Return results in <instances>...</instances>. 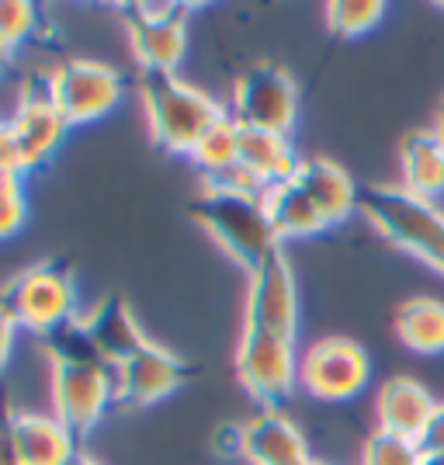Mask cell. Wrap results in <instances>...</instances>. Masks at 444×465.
Returning <instances> with one entry per match:
<instances>
[{
  "mask_svg": "<svg viewBox=\"0 0 444 465\" xmlns=\"http://www.w3.org/2000/svg\"><path fill=\"white\" fill-rule=\"evenodd\" d=\"M133 56L150 74H177L188 49L192 4H118Z\"/></svg>",
  "mask_w": 444,
  "mask_h": 465,
  "instance_id": "6",
  "label": "cell"
},
{
  "mask_svg": "<svg viewBox=\"0 0 444 465\" xmlns=\"http://www.w3.org/2000/svg\"><path fill=\"white\" fill-rule=\"evenodd\" d=\"M0 171H7V174H18V177H28L25 174V163H21V150L15 136H11V129L4 125V133H0Z\"/></svg>",
  "mask_w": 444,
  "mask_h": 465,
  "instance_id": "31",
  "label": "cell"
},
{
  "mask_svg": "<svg viewBox=\"0 0 444 465\" xmlns=\"http://www.w3.org/2000/svg\"><path fill=\"white\" fill-rule=\"evenodd\" d=\"M15 333H18V323H15V316L0 306V371L7 365V358H11V348H15Z\"/></svg>",
  "mask_w": 444,
  "mask_h": 465,
  "instance_id": "32",
  "label": "cell"
},
{
  "mask_svg": "<svg viewBox=\"0 0 444 465\" xmlns=\"http://www.w3.org/2000/svg\"><path fill=\"white\" fill-rule=\"evenodd\" d=\"M236 379L264 410H278L291 396L299 379L295 341L261 330H243L236 348Z\"/></svg>",
  "mask_w": 444,
  "mask_h": 465,
  "instance_id": "9",
  "label": "cell"
},
{
  "mask_svg": "<svg viewBox=\"0 0 444 465\" xmlns=\"http://www.w3.org/2000/svg\"><path fill=\"white\" fill-rule=\"evenodd\" d=\"M434 133H438V139L444 143V97H441V104H438V122H434Z\"/></svg>",
  "mask_w": 444,
  "mask_h": 465,
  "instance_id": "34",
  "label": "cell"
},
{
  "mask_svg": "<svg viewBox=\"0 0 444 465\" xmlns=\"http://www.w3.org/2000/svg\"><path fill=\"white\" fill-rule=\"evenodd\" d=\"M25 194L21 198H11V202H0V240H7V236H15V232L25 226Z\"/></svg>",
  "mask_w": 444,
  "mask_h": 465,
  "instance_id": "30",
  "label": "cell"
},
{
  "mask_svg": "<svg viewBox=\"0 0 444 465\" xmlns=\"http://www.w3.org/2000/svg\"><path fill=\"white\" fill-rule=\"evenodd\" d=\"M15 445L21 465H66L77 455V438L45 413H15Z\"/></svg>",
  "mask_w": 444,
  "mask_h": 465,
  "instance_id": "19",
  "label": "cell"
},
{
  "mask_svg": "<svg viewBox=\"0 0 444 465\" xmlns=\"http://www.w3.org/2000/svg\"><path fill=\"white\" fill-rule=\"evenodd\" d=\"M295 181L306 188V194L316 202V209L323 213V219H327L330 226L344 223L358 209V192L361 188L333 160H320V156L316 160H302L299 171H295Z\"/></svg>",
  "mask_w": 444,
  "mask_h": 465,
  "instance_id": "18",
  "label": "cell"
},
{
  "mask_svg": "<svg viewBox=\"0 0 444 465\" xmlns=\"http://www.w3.org/2000/svg\"><path fill=\"white\" fill-rule=\"evenodd\" d=\"M417 445H420L424 455H444V403H438V410H434V417L424 427V434H420Z\"/></svg>",
  "mask_w": 444,
  "mask_h": 465,
  "instance_id": "28",
  "label": "cell"
},
{
  "mask_svg": "<svg viewBox=\"0 0 444 465\" xmlns=\"http://www.w3.org/2000/svg\"><path fill=\"white\" fill-rule=\"evenodd\" d=\"M386 15V4L379 0H333L327 4V28L340 39H358L371 32Z\"/></svg>",
  "mask_w": 444,
  "mask_h": 465,
  "instance_id": "24",
  "label": "cell"
},
{
  "mask_svg": "<svg viewBox=\"0 0 444 465\" xmlns=\"http://www.w3.org/2000/svg\"><path fill=\"white\" fill-rule=\"evenodd\" d=\"M396 337L417 354H444V302L441 299H409L396 312Z\"/></svg>",
  "mask_w": 444,
  "mask_h": 465,
  "instance_id": "23",
  "label": "cell"
},
{
  "mask_svg": "<svg viewBox=\"0 0 444 465\" xmlns=\"http://www.w3.org/2000/svg\"><path fill=\"white\" fill-rule=\"evenodd\" d=\"M39 28V7L35 4H21V0H0V42L7 49L32 39Z\"/></svg>",
  "mask_w": 444,
  "mask_h": 465,
  "instance_id": "26",
  "label": "cell"
},
{
  "mask_svg": "<svg viewBox=\"0 0 444 465\" xmlns=\"http://www.w3.org/2000/svg\"><path fill=\"white\" fill-rule=\"evenodd\" d=\"M420 465H444V455H424V462Z\"/></svg>",
  "mask_w": 444,
  "mask_h": 465,
  "instance_id": "37",
  "label": "cell"
},
{
  "mask_svg": "<svg viewBox=\"0 0 444 465\" xmlns=\"http://www.w3.org/2000/svg\"><path fill=\"white\" fill-rule=\"evenodd\" d=\"M194 375V365H188L181 354L146 344L139 348L115 369V400L125 407H153L163 396H171Z\"/></svg>",
  "mask_w": 444,
  "mask_h": 465,
  "instance_id": "12",
  "label": "cell"
},
{
  "mask_svg": "<svg viewBox=\"0 0 444 465\" xmlns=\"http://www.w3.org/2000/svg\"><path fill=\"white\" fill-rule=\"evenodd\" d=\"M243 459L251 465H302L310 445L281 410H261L243 424Z\"/></svg>",
  "mask_w": 444,
  "mask_h": 465,
  "instance_id": "15",
  "label": "cell"
},
{
  "mask_svg": "<svg viewBox=\"0 0 444 465\" xmlns=\"http://www.w3.org/2000/svg\"><path fill=\"white\" fill-rule=\"evenodd\" d=\"M302 465H327V462H316V459H310V462H302Z\"/></svg>",
  "mask_w": 444,
  "mask_h": 465,
  "instance_id": "38",
  "label": "cell"
},
{
  "mask_svg": "<svg viewBox=\"0 0 444 465\" xmlns=\"http://www.w3.org/2000/svg\"><path fill=\"white\" fill-rule=\"evenodd\" d=\"M212 448L219 455H243V424H219L212 430Z\"/></svg>",
  "mask_w": 444,
  "mask_h": 465,
  "instance_id": "29",
  "label": "cell"
},
{
  "mask_svg": "<svg viewBox=\"0 0 444 465\" xmlns=\"http://www.w3.org/2000/svg\"><path fill=\"white\" fill-rule=\"evenodd\" d=\"M371 379L368 351L350 337H323L299 358V382L316 400L344 403L354 400Z\"/></svg>",
  "mask_w": 444,
  "mask_h": 465,
  "instance_id": "10",
  "label": "cell"
},
{
  "mask_svg": "<svg viewBox=\"0 0 444 465\" xmlns=\"http://www.w3.org/2000/svg\"><path fill=\"white\" fill-rule=\"evenodd\" d=\"M434 410H438V400L417 379H406V375L386 379L379 386V396H375L379 430L400 434V438H409V441H420V434L430 424Z\"/></svg>",
  "mask_w": 444,
  "mask_h": 465,
  "instance_id": "16",
  "label": "cell"
},
{
  "mask_svg": "<svg viewBox=\"0 0 444 465\" xmlns=\"http://www.w3.org/2000/svg\"><path fill=\"white\" fill-rule=\"evenodd\" d=\"M15 413L7 396L0 392V465H21L18 445H15Z\"/></svg>",
  "mask_w": 444,
  "mask_h": 465,
  "instance_id": "27",
  "label": "cell"
},
{
  "mask_svg": "<svg viewBox=\"0 0 444 465\" xmlns=\"http://www.w3.org/2000/svg\"><path fill=\"white\" fill-rule=\"evenodd\" d=\"M112 400H115L112 369L80 358H53V407L56 420L74 438L91 434Z\"/></svg>",
  "mask_w": 444,
  "mask_h": 465,
  "instance_id": "7",
  "label": "cell"
},
{
  "mask_svg": "<svg viewBox=\"0 0 444 465\" xmlns=\"http://www.w3.org/2000/svg\"><path fill=\"white\" fill-rule=\"evenodd\" d=\"M188 209L194 223L247 272H253L261 261H268L271 253L281 251L278 247L281 240L274 236L268 205H264V192L257 188H247L240 181L205 184L202 194L192 198Z\"/></svg>",
  "mask_w": 444,
  "mask_h": 465,
  "instance_id": "1",
  "label": "cell"
},
{
  "mask_svg": "<svg viewBox=\"0 0 444 465\" xmlns=\"http://www.w3.org/2000/svg\"><path fill=\"white\" fill-rule=\"evenodd\" d=\"M139 101L146 112L150 136L167 153L192 156L205 133L230 115L219 101L198 91L177 74H139Z\"/></svg>",
  "mask_w": 444,
  "mask_h": 465,
  "instance_id": "2",
  "label": "cell"
},
{
  "mask_svg": "<svg viewBox=\"0 0 444 465\" xmlns=\"http://www.w3.org/2000/svg\"><path fill=\"white\" fill-rule=\"evenodd\" d=\"M80 327L87 333V341L94 344L101 361L115 371L122 361H129L135 351L146 348L150 337L143 333L139 320L133 316L129 302L122 295H104L87 316H80Z\"/></svg>",
  "mask_w": 444,
  "mask_h": 465,
  "instance_id": "13",
  "label": "cell"
},
{
  "mask_svg": "<svg viewBox=\"0 0 444 465\" xmlns=\"http://www.w3.org/2000/svg\"><path fill=\"white\" fill-rule=\"evenodd\" d=\"M295 327H299V289H295L291 264L278 251L251 272L243 330H261V333L295 341Z\"/></svg>",
  "mask_w": 444,
  "mask_h": 465,
  "instance_id": "11",
  "label": "cell"
},
{
  "mask_svg": "<svg viewBox=\"0 0 444 465\" xmlns=\"http://www.w3.org/2000/svg\"><path fill=\"white\" fill-rule=\"evenodd\" d=\"M403 188L424 202L441 205L444 198V143L434 129H417L403 139L400 150Z\"/></svg>",
  "mask_w": 444,
  "mask_h": 465,
  "instance_id": "20",
  "label": "cell"
},
{
  "mask_svg": "<svg viewBox=\"0 0 444 465\" xmlns=\"http://www.w3.org/2000/svg\"><path fill=\"white\" fill-rule=\"evenodd\" d=\"M66 465H101V462H97V459H91V455H84V451H77V455H74Z\"/></svg>",
  "mask_w": 444,
  "mask_h": 465,
  "instance_id": "35",
  "label": "cell"
},
{
  "mask_svg": "<svg viewBox=\"0 0 444 465\" xmlns=\"http://www.w3.org/2000/svg\"><path fill=\"white\" fill-rule=\"evenodd\" d=\"M0 133H4V122H0Z\"/></svg>",
  "mask_w": 444,
  "mask_h": 465,
  "instance_id": "39",
  "label": "cell"
},
{
  "mask_svg": "<svg viewBox=\"0 0 444 465\" xmlns=\"http://www.w3.org/2000/svg\"><path fill=\"white\" fill-rule=\"evenodd\" d=\"M45 94L66 118V125H84L115 108L122 97V77L115 66L97 59H66L49 74Z\"/></svg>",
  "mask_w": 444,
  "mask_h": 465,
  "instance_id": "8",
  "label": "cell"
},
{
  "mask_svg": "<svg viewBox=\"0 0 444 465\" xmlns=\"http://www.w3.org/2000/svg\"><path fill=\"white\" fill-rule=\"evenodd\" d=\"M7 129L18 143L25 174H32V171H39L53 160V153L59 150V143H63L70 125L56 112L49 94H28L18 104V112H15Z\"/></svg>",
  "mask_w": 444,
  "mask_h": 465,
  "instance_id": "14",
  "label": "cell"
},
{
  "mask_svg": "<svg viewBox=\"0 0 444 465\" xmlns=\"http://www.w3.org/2000/svg\"><path fill=\"white\" fill-rule=\"evenodd\" d=\"M295 115H299V91H295L289 70H281L274 63H257L236 77L230 97V118L240 129L289 136Z\"/></svg>",
  "mask_w": 444,
  "mask_h": 465,
  "instance_id": "5",
  "label": "cell"
},
{
  "mask_svg": "<svg viewBox=\"0 0 444 465\" xmlns=\"http://www.w3.org/2000/svg\"><path fill=\"white\" fill-rule=\"evenodd\" d=\"M424 462V451L417 441L400 438V434H389V430H371L368 434L365 448H361V465H420Z\"/></svg>",
  "mask_w": 444,
  "mask_h": 465,
  "instance_id": "25",
  "label": "cell"
},
{
  "mask_svg": "<svg viewBox=\"0 0 444 465\" xmlns=\"http://www.w3.org/2000/svg\"><path fill=\"white\" fill-rule=\"evenodd\" d=\"M7 63H11V49H7V45H4V42H0V74H4V70H7Z\"/></svg>",
  "mask_w": 444,
  "mask_h": 465,
  "instance_id": "36",
  "label": "cell"
},
{
  "mask_svg": "<svg viewBox=\"0 0 444 465\" xmlns=\"http://www.w3.org/2000/svg\"><path fill=\"white\" fill-rule=\"evenodd\" d=\"M0 306L15 316L18 330L53 337L59 327L74 323V312H77L74 268L59 257L25 268L0 289Z\"/></svg>",
  "mask_w": 444,
  "mask_h": 465,
  "instance_id": "4",
  "label": "cell"
},
{
  "mask_svg": "<svg viewBox=\"0 0 444 465\" xmlns=\"http://www.w3.org/2000/svg\"><path fill=\"white\" fill-rule=\"evenodd\" d=\"M192 160L194 167L205 174V184L240 181V125L226 115L194 146Z\"/></svg>",
  "mask_w": 444,
  "mask_h": 465,
  "instance_id": "22",
  "label": "cell"
},
{
  "mask_svg": "<svg viewBox=\"0 0 444 465\" xmlns=\"http://www.w3.org/2000/svg\"><path fill=\"white\" fill-rule=\"evenodd\" d=\"M358 213L365 215L375 230L406 253L420 257L434 272L444 274V209L424 202L417 194L386 184H365L358 192Z\"/></svg>",
  "mask_w": 444,
  "mask_h": 465,
  "instance_id": "3",
  "label": "cell"
},
{
  "mask_svg": "<svg viewBox=\"0 0 444 465\" xmlns=\"http://www.w3.org/2000/svg\"><path fill=\"white\" fill-rule=\"evenodd\" d=\"M264 205H268L271 226H274V236L278 240H299V236H316L330 226L323 213L316 209L306 188L291 177V181H281L264 192Z\"/></svg>",
  "mask_w": 444,
  "mask_h": 465,
  "instance_id": "21",
  "label": "cell"
},
{
  "mask_svg": "<svg viewBox=\"0 0 444 465\" xmlns=\"http://www.w3.org/2000/svg\"><path fill=\"white\" fill-rule=\"evenodd\" d=\"M299 156L291 153L289 136L274 133H257V129H240V177L257 188L268 192L281 181H291L299 171Z\"/></svg>",
  "mask_w": 444,
  "mask_h": 465,
  "instance_id": "17",
  "label": "cell"
},
{
  "mask_svg": "<svg viewBox=\"0 0 444 465\" xmlns=\"http://www.w3.org/2000/svg\"><path fill=\"white\" fill-rule=\"evenodd\" d=\"M21 188H25V177L7 174V171H0V202H11V198H21Z\"/></svg>",
  "mask_w": 444,
  "mask_h": 465,
  "instance_id": "33",
  "label": "cell"
}]
</instances>
